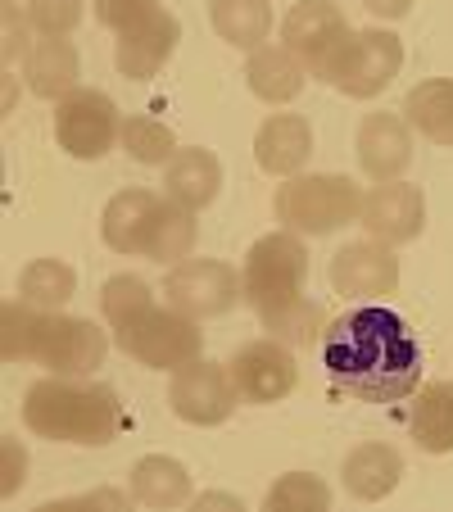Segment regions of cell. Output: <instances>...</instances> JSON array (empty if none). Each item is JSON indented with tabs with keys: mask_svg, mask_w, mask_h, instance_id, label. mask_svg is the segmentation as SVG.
Listing matches in <instances>:
<instances>
[{
	"mask_svg": "<svg viewBox=\"0 0 453 512\" xmlns=\"http://www.w3.org/2000/svg\"><path fill=\"white\" fill-rule=\"evenodd\" d=\"M322 368L340 395L358 404H404L422 386V345L386 304H363L331 318L322 336Z\"/></svg>",
	"mask_w": 453,
	"mask_h": 512,
	"instance_id": "1",
	"label": "cell"
},
{
	"mask_svg": "<svg viewBox=\"0 0 453 512\" xmlns=\"http://www.w3.org/2000/svg\"><path fill=\"white\" fill-rule=\"evenodd\" d=\"M23 426L50 445L105 449L127 431L123 399L114 386L91 377H41L23 395Z\"/></svg>",
	"mask_w": 453,
	"mask_h": 512,
	"instance_id": "2",
	"label": "cell"
},
{
	"mask_svg": "<svg viewBox=\"0 0 453 512\" xmlns=\"http://www.w3.org/2000/svg\"><path fill=\"white\" fill-rule=\"evenodd\" d=\"M272 213L286 232L299 236H331L340 227L358 223L363 191L345 173H299L286 177L272 195Z\"/></svg>",
	"mask_w": 453,
	"mask_h": 512,
	"instance_id": "3",
	"label": "cell"
},
{
	"mask_svg": "<svg viewBox=\"0 0 453 512\" xmlns=\"http://www.w3.org/2000/svg\"><path fill=\"white\" fill-rule=\"evenodd\" d=\"M304 277H309V250L299 232H268L250 245L241 268V286H245V304L254 313H272L286 309L304 295Z\"/></svg>",
	"mask_w": 453,
	"mask_h": 512,
	"instance_id": "4",
	"label": "cell"
},
{
	"mask_svg": "<svg viewBox=\"0 0 453 512\" xmlns=\"http://www.w3.org/2000/svg\"><path fill=\"white\" fill-rule=\"evenodd\" d=\"M114 345L150 372H177L195 358H204V331L200 322L177 313L173 304H150L132 322L114 327Z\"/></svg>",
	"mask_w": 453,
	"mask_h": 512,
	"instance_id": "5",
	"label": "cell"
},
{
	"mask_svg": "<svg viewBox=\"0 0 453 512\" xmlns=\"http://www.w3.org/2000/svg\"><path fill=\"white\" fill-rule=\"evenodd\" d=\"M55 141L68 159L96 164L123 141V114H118V105L105 91L78 87L64 100H55Z\"/></svg>",
	"mask_w": 453,
	"mask_h": 512,
	"instance_id": "6",
	"label": "cell"
},
{
	"mask_svg": "<svg viewBox=\"0 0 453 512\" xmlns=\"http://www.w3.org/2000/svg\"><path fill=\"white\" fill-rule=\"evenodd\" d=\"M349 37H354V28L336 0H295L290 14L281 19V41L295 50L299 64L309 68V78L318 82H331V68L345 55Z\"/></svg>",
	"mask_w": 453,
	"mask_h": 512,
	"instance_id": "7",
	"label": "cell"
},
{
	"mask_svg": "<svg viewBox=\"0 0 453 512\" xmlns=\"http://www.w3.org/2000/svg\"><path fill=\"white\" fill-rule=\"evenodd\" d=\"M399 68H404V41L390 28H363L349 37L327 87H336L349 100H376L399 78Z\"/></svg>",
	"mask_w": 453,
	"mask_h": 512,
	"instance_id": "8",
	"label": "cell"
},
{
	"mask_svg": "<svg viewBox=\"0 0 453 512\" xmlns=\"http://www.w3.org/2000/svg\"><path fill=\"white\" fill-rule=\"evenodd\" d=\"M245 300L241 272L222 259H186L177 268H168L164 277V304H173L177 313L204 322V318H222Z\"/></svg>",
	"mask_w": 453,
	"mask_h": 512,
	"instance_id": "9",
	"label": "cell"
},
{
	"mask_svg": "<svg viewBox=\"0 0 453 512\" xmlns=\"http://www.w3.org/2000/svg\"><path fill=\"white\" fill-rule=\"evenodd\" d=\"M168 408L186 426H222L241 408V390L232 381V368L213 363V358H195V363L177 368L173 381H168Z\"/></svg>",
	"mask_w": 453,
	"mask_h": 512,
	"instance_id": "10",
	"label": "cell"
},
{
	"mask_svg": "<svg viewBox=\"0 0 453 512\" xmlns=\"http://www.w3.org/2000/svg\"><path fill=\"white\" fill-rule=\"evenodd\" d=\"M227 368H232V381H236V390H241V404H281V399L295 395V386H299L295 349L272 336L245 340Z\"/></svg>",
	"mask_w": 453,
	"mask_h": 512,
	"instance_id": "11",
	"label": "cell"
},
{
	"mask_svg": "<svg viewBox=\"0 0 453 512\" xmlns=\"http://www.w3.org/2000/svg\"><path fill=\"white\" fill-rule=\"evenodd\" d=\"M109 336L91 318H68V313H46L37 345V363L55 377H91L105 368Z\"/></svg>",
	"mask_w": 453,
	"mask_h": 512,
	"instance_id": "12",
	"label": "cell"
},
{
	"mask_svg": "<svg viewBox=\"0 0 453 512\" xmlns=\"http://www.w3.org/2000/svg\"><path fill=\"white\" fill-rule=\"evenodd\" d=\"M358 227H363L372 241L386 245H413L426 227V195L413 182H376L372 191H363V213H358Z\"/></svg>",
	"mask_w": 453,
	"mask_h": 512,
	"instance_id": "13",
	"label": "cell"
},
{
	"mask_svg": "<svg viewBox=\"0 0 453 512\" xmlns=\"http://www.w3.org/2000/svg\"><path fill=\"white\" fill-rule=\"evenodd\" d=\"M331 286L345 300H381L399 290V254L386 241H354L331 259Z\"/></svg>",
	"mask_w": 453,
	"mask_h": 512,
	"instance_id": "14",
	"label": "cell"
},
{
	"mask_svg": "<svg viewBox=\"0 0 453 512\" xmlns=\"http://www.w3.org/2000/svg\"><path fill=\"white\" fill-rule=\"evenodd\" d=\"M413 164V127L404 114L376 109L358 123V168L367 182H399Z\"/></svg>",
	"mask_w": 453,
	"mask_h": 512,
	"instance_id": "15",
	"label": "cell"
},
{
	"mask_svg": "<svg viewBox=\"0 0 453 512\" xmlns=\"http://www.w3.org/2000/svg\"><path fill=\"white\" fill-rule=\"evenodd\" d=\"M313 159V127L309 118L299 114H272L263 118V127L254 132V164L268 177L286 182V177H299Z\"/></svg>",
	"mask_w": 453,
	"mask_h": 512,
	"instance_id": "16",
	"label": "cell"
},
{
	"mask_svg": "<svg viewBox=\"0 0 453 512\" xmlns=\"http://www.w3.org/2000/svg\"><path fill=\"white\" fill-rule=\"evenodd\" d=\"M177 41H182V23H177L168 10H159L155 19H145L141 28L123 32V37L114 41V68L132 82L155 78L159 68L173 59Z\"/></svg>",
	"mask_w": 453,
	"mask_h": 512,
	"instance_id": "17",
	"label": "cell"
},
{
	"mask_svg": "<svg viewBox=\"0 0 453 512\" xmlns=\"http://www.w3.org/2000/svg\"><path fill=\"white\" fill-rule=\"evenodd\" d=\"M340 481H345V494L358 503H381L399 490L404 481V454L386 440H367V445L349 449L345 467H340Z\"/></svg>",
	"mask_w": 453,
	"mask_h": 512,
	"instance_id": "18",
	"label": "cell"
},
{
	"mask_svg": "<svg viewBox=\"0 0 453 512\" xmlns=\"http://www.w3.org/2000/svg\"><path fill=\"white\" fill-rule=\"evenodd\" d=\"M309 82V68L299 64V55L286 41H263L259 50H250L245 59V87L254 91V100L263 105H290V100L304 91Z\"/></svg>",
	"mask_w": 453,
	"mask_h": 512,
	"instance_id": "19",
	"label": "cell"
},
{
	"mask_svg": "<svg viewBox=\"0 0 453 512\" xmlns=\"http://www.w3.org/2000/svg\"><path fill=\"white\" fill-rule=\"evenodd\" d=\"M218 191H222V164L213 150L186 145V150L173 155V164L164 168V195L191 213L209 209V204L218 200Z\"/></svg>",
	"mask_w": 453,
	"mask_h": 512,
	"instance_id": "20",
	"label": "cell"
},
{
	"mask_svg": "<svg viewBox=\"0 0 453 512\" xmlns=\"http://www.w3.org/2000/svg\"><path fill=\"white\" fill-rule=\"evenodd\" d=\"M78 50L68 37H41L32 41L28 59H23V82L37 100H64L68 91H78Z\"/></svg>",
	"mask_w": 453,
	"mask_h": 512,
	"instance_id": "21",
	"label": "cell"
},
{
	"mask_svg": "<svg viewBox=\"0 0 453 512\" xmlns=\"http://www.w3.org/2000/svg\"><path fill=\"white\" fill-rule=\"evenodd\" d=\"M408 435L422 454H453V381L417 386L408 404Z\"/></svg>",
	"mask_w": 453,
	"mask_h": 512,
	"instance_id": "22",
	"label": "cell"
},
{
	"mask_svg": "<svg viewBox=\"0 0 453 512\" xmlns=\"http://www.w3.org/2000/svg\"><path fill=\"white\" fill-rule=\"evenodd\" d=\"M164 204V195L145 191V186H127L118 191L114 200L105 204V218H100V236L114 254H141L145 241V227L155 218V209Z\"/></svg>",
	"mask_w": 453,
	"mask_h": 512,
	"instance_id": "23",
	"label": "cell"
},
{
	"mask_svg": "<svg viewBox=\"0 0 453 512\" xmlns=\"http://www.w3.org/2000/svg\"><path fill=\"white\" fill-rule=\"evenodd\" d=\"M127 485H132V499L145 503V508H182V503L195 499L191 472L168 454H145L141 463H132Z\"/></svg>",
	"mask_w": 453,
	"mask_h": 512,
	"instance_id": "24",
	"label": "cell"
},
{
	"mask_svg": "<svg viewBox=\"0 0 453 512\" xmlns=\"http://www.w3.org/2000/svg\"><path fill=\"white\" fill-rule=\"evenodd\" d=\"M195 236H200V223H195V213H191V209H182V204H173V200L164 195V204H159L155 218H150V227H145L141 259H150V263H168V268H177V263L191 259Z\"/></svg>",
	"mask_w": 453,
	"mask_h": 512,
	"instance_id": "25",
	"label": "cell"
},
{
	"mask_svg": "<svg viewBox=\"0 0 453 512\" xmlns=\"http://www.w3.org/2000/svg\"><path fill=\"white\" fill-rule=\"evenodd\" d=\"M399 114L408 118V127H413L417 136L453 150V78L417 82V87L404 96V109H399Z\"/></svg>",
	"mask_w": 453,
	"mask_h": 512,
	"instance_id": "26",
	"label": "cell"
},
{
	"mask_svg": "<svg viewBox=\"0 0 453 512\" xmlns=\"http://www.w3.org/2000/svg\"><path fill=\"white\" fill-rule=\"evenodd\" d=\"M209 23L227 46L259 50L272 37V5L268 0H209Z\"/></svg>",
	"mask_w": 453,
	"mask_h": 512,
	"instance_id": "27",
	"label": "cell"
},
{
	"mask_svg": "<svg viewBox=\"0 0 453 512\" xmlns=\"http://www.w3.org/2000/svg\"><path fill=\"white\" fill-rule=\"evenodd\" d=\"M259 322L272 340H281V345H290V349H318L322 336H327V327H331L327 309H322L318 300H309V295H299V300L286 304V309L263 313Z\"/></svg>",
	"mask_w": 453,
	"mask_h": 512,
	"instance_id": "28",
	"label": "cell"
},
{
	"mask_svg": "<svg viewBox=\"0 0 453 512\" xmlns=\"http://www.w3.org/2000/svg\"><path fill=\"white\" fill-rule=\"evenodd\" d=\"M78 290V272L68 268L64 259H32L28 268L19 272V300L37 304V309L59 313Z\"/></svg>",
	"mask_w": 453,
	"mask_h": 512,
	"instance_id": "29",
	"label": "cell"
},
{
	"mask_svg": "<svg viewBox=\"0 0 453 512\" xmlns=\"http://www.w3.org/2000/svg\"><path fill=\"white\" fill-rule=\"evenodd\" d=\"M46 313L28 300H10L0 309V358L5 363H37V345H41V327Z\"/></svg>",
	"mask_w": 453,
	"mask_h": 512,
	"instance_id": "30",
	"label": "cell"
},
{
	"mask_svg": "<svg viewBox=\"0 0 453 512\" xmlns=\"http://www.w3.org/2000/svg\"><path fill=\"white\" fill-rule=\"evenodd\" d=\"M123 150L145 168H168L177 155L173 127L159 123V118H145V114L123 118Z\"/></svg>",
	"mask_w": 453,
	"mask_h": 512,
	"instance_id": "31",
	"label": "cell"
},
{
	"mask_svg": "<svg viewBox=\"0 0 453 512\" xmlns=\"http://www.w3.org/2000/svg\"><path fill=\"white\" fill-rule=\"evenodd\" d=\"M327 508H331V485L313 472H286L263 494V512H327Z\"/></svg>",
	"mask_w": 453,
	"mask_h": 512,
	"instance_id": "32",
	"label": "cell"
},
{
	"mask_svg": "<svg viewBox=\"0 0 453 512\" xmlns=\"http://www.w3.org/2000/svg\"><path fill=\"white\" fill-rule=\"evenodd\" d=\"M150 304H155V290H150V281L136 277V272H114V277L100 286V309H105L109 331L132 322L136 313H145Z\"/></svg>",
	"mask_w": 453,
	"mask_h": 512,
	"instance_id": "33",
	"label": "cell"
},
{
	"mask_svg": "<svg viewBox=\"0 0 453 512\" xmlns=\"http://www.w3.org/2000/svg\"><path fill=\"white\" fill-rule=\"evenodd\" d=\"M28 19L37 37H68L82 23V0H28Z\"/></svg>",
	"mask_w": 453,
	"mask_h": 512,
	"instance_id": "34",
	"label": "cell"
},
{
	"mask_svg": "<svg viewBox=\"0 0 453 512\" xmlns=\"http://www.w3.org/2000/svg\"><path fill=\"white\" fill-rule=\"evenodd\" d=\"M28 32L32 19H28V5H14V0H5L0 5V59H5V68H14L19 59H28Z\"/></svg>",
	"mask_w": 453,
	"mask_h": 512,
	"instance_id": "35",
	"label": "cell"
},
{
	"mask_svg": "<svg viewBox=\"0 0 453 512\" xmlns=\"http://www.w3.org/2000/svg\"><path fill=\"white\" fill-rule=\"evenodd\" d=\"M164 10L159 0H96V19L100 28H109L114 37H123V32L141 28L145 19H155V14Z\"/></svg>",
	"mask_w": 453,
	"mask_h": 512,
	"instance_id": "36",
	"label": "cell"
},
{
	"mask_svg": "<svg viewBox=\"0 0 453 512\" xmlns=\"http://www.w3.org/2000/svg\"><path fill=\"white\" fill-rule=\"evenodd\" d=\"M23 481H28V449H23V440L5 435L0 440V494L14 499L23 490Z\"/></svg>",
	"mask_w": 453,
	"mask_h": 512,
	"instance_id": "37",
	"label": "cell"
},
{
	"mask_svg": "<svg viewBox=\"0 0 453 512\" xmlns=\"http://www.w3.org/2000/svg\"><path fill=\"white\" fill-rule=\"evenodd\" d=\"M127 503H132V494H123V490H91V494H78V499H55L41 512H68V508H114V512H123Z\"/></svg>",
	"mask_w": 453,
	"mask_h": 512,
	"instance_id": "38",
	"label": "cell"
},
{
	"mask_svg": "<svg viewBox=\"0 0 453 512\" xmlns=\"http://www.w3.org/2000/svg\"><path fill=\"white\" fill-rule=\"evenodd\" d=\"M363 5H367V14L381 23H399L408 10H413V0H363Z\"/></svg>",
	"mask_w": 453,
	"mask_h": 512,
	"instance_id": "39",
	"label": "cell"
},
{
	"mask_svg": "<svg viewBox=\"0 0 453 512\" xmlns=\"http://www.w3.org/2000/svg\"><path fill=\"white\" fill-rule=\"evenodd\" d=\"M195 512H209V508H241V499H232V494H200V499H191Z\"/></svg>",
	"mask_w": 453,
	"mask_h": 512,
	"instance_id": "40",
	"label": "cell"
},
{
	"mask_svg": "<svg viewBox=\"0 0 453 512\" xmlns=\"http://www.w3.org/2000/svg\"><path fill=\"white\" fill-rule=\"evenodd\" d=\"M0 78H5V114H14V105H19V78H14V68H5Z\"/></svg>",
	"mask_w": 453,
	"mask_h": 512,
	"instance_id": "41",
	"label": "cell"
}]
</instances>
